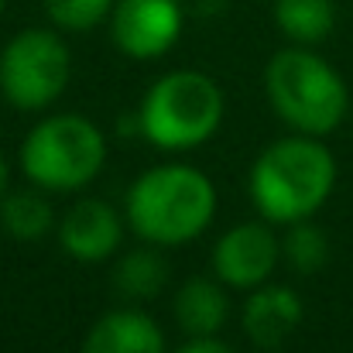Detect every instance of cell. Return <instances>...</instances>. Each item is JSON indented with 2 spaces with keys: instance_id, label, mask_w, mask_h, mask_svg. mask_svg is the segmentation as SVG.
Listing matches in <instances>:
<instances>
[{
  "instance_id": "8",
  "label": "cell",
  "mask_w": 353,
  "mask_h": 353,
  "mask_svg": "<svg viewBox=\"0 0 353 353\" xmlns=\"http://www.w3.org/2000/svg\"><path fill=\"white\" fill-rule=\"evenodd\" d=\"M281 257V240L271 230L268 220L236 223L213 243V278H220L227 288L250 292L264 281H271Z\"/></svg>"
},
{
  "instance_id": "6",
  "label": "cell",
  "mask_w": 353,
  "mask_h": 353,
  "mask_svg": "<svg viewBox=\"0 0 353 353\" xmlns=\"http://www.w3.org/2000/svg\"><path fill=\"white\" fill-rule=\"evenodd\" d=\"M69 76V45L52 28H24L0 52V93L21 114L48 110L65 93Z\"/></svg>"
},
{
  "instance_id": "12",
  "label": "cell",
  "mask_w": 353,
  "mask_h": 353,
  "mask_svg": "<svg viewBox=\"0 0 353 353\" xmlns=\"http://www.w3.org/2000/svg\"><path fill=\"white\" fill-rule=\"evenodd\" d=\"M227 316L230 299L220 278H189L175 292V319L189 336H220Z\"/></svg>"
},
{
  "instance_id": "18",
  "label": "cell",
  "mask_w": 353,
  "mask_h": 353,
  "mask_svg": "<svg viewBox=\"0 0 353 353\" xmlns=\"http://www.w3.org/2000/svg\"><path fill=\"white\" fill-rule=\"evenodd\" d=\"M175 353H236V350L227 347L220 336H189V343H182Z\"/></svg>"
},
{
  "instance_id": "3",
  "label": "cell",
  "mask_w": 353,
  "mask_h": 353,
  "mask_svg": "<svg viewBox=\"0 0 353 353\" xmlns=\"http://www.w3.org/2000/svg\"><path fill=\"white\" fill-rule=\"evenodd\" d=\"M264 93L278 117L295 134L326 137L350 110V90L336 65L305 45L281 48L264 65Z\"/></svg>"
},
{
  "instance_id": "1",
  "label": "cell",
  "mask_w": 353,
  "mask_h": 353,
  "mask_svg": "<svg viewBox=\"0 0 353 353\" xmlns=\"http://www.w3.org/2000/svg\"><path fill=\"white\" fill-rule=\"evenodd\" d=\"M336 189V158L312 134H288L271 141L250 165L247 192L261 220L288 227L312 220Z\"/></svg>"
},
{
  "instance_id": "20",
  "label": "cell",
  "mask_w": 353,
  "mask_h": 353,
  "mask_svg": "<svg viewBox=\"0 0 353 353\" xmlns=\"http://www.w3.org/2000/svg\"><path fill=\"white\" fill-rule=\"evenodd\" d=\"M3 3H7V0H0V17H3Z\"/></svg>"
},
{
  "instance_id": "17",
  "label": "cell",
  "mask_w": 353,
  "mask_h": 353,
  "mask_svg": "<svg viewBox=\"0 0 353 353\" xmlns=\"http://www.w3.org/2000/svg\"><path fill=\"white\" fill-rule=\"evenodd\" d=\"M117 0H45V14L62 31H90L110 21Z\"/></svg>"
},
{
  "instance_id": "9",
  "label": "cell",
  "mask_w": 353,
  "mask_h": 353,
  "mask_svg": "<svg viewBox=\"0 0 353 353\" xmlns=\"http://www.w3.org/2000/svg\"><path fill=\"white\" fill-rule=\"evenodd\" d=\"M123 240V220L103 199H79L59 220V243L79 264H103L117 254Z\"/></svg>"
},
{
  "instance_id": "2",
  "label": "cell",
  "mask_w": 353,
  "mask_h": 353,
  "mask_svg": "<svg viewBox=\"0 0 353 353\" xmlns=\"http://www.w3.org/2000/svg\"><path fill=\"white\" fill-rule=\"evenodd\" d=\"M127 227L154 247H185L216 216L213 179L185 161H165L141 172L123 199Z\"/></svg>"
},
{
  "instance_id": "11",
  "label": "cell",
  "mask_w": 353,
  "mask_h": 353,
  "mask_svg": "<svg viewBox=\"0 0 353 353\" xmlns=\"http://www.w3.org/2000/svg\"><path fill=\"white\" fill-rule=\"evenodd\" d=\"M83 353H168V347L161 326L148 312L114 309L90 326Z\"/></svg>"
},
{
  "instance_id": "13",
  "label": "cell",
  "mask_w": 353,
  "mask_h": 353,
  "mask_svg": "<svg viewBox=\"0 0 353 353\" xmlns=\"http://www.w3.org/2000/svg\"><path fill=\"white\" fill-rule=\"evenodd\" d=\"M274 24L292 45H319L336 28L333 0H274Z\"/></svg>"
},
{
  "instance_id": "19",
  "label": "cell",
  "mask_w": 353,
  "mask_h": 353,
  "mask_svg": "<svg viewBox=\"0 0 353 353\" xmlns=\"http://www.w3.org/2000/svg\"><path fill=\"white\" fill-rule=\"evenodd\" d=\"M10 192V165H7V154H3V148H0V199Z\"/></svg>"
},
{
  "instance_id": "14",
  "label": "cell",
  "mask_w": 353,
  "mask_h": 353,
  "mask_svg": "<svg viewBox=\"0 0 353 353\" xmlns=\"http://www.w3.org/2000/svg\"><path fill=\"white\" fill-rule=\"evenodd\" d=\"M0 223L14 240H41L52 234L55 213L52 203L41 196V189L31 185L21 192H7L0 199Z\"/></svg>"
},
{
  "instance_id": "4",
  "label": "cell",
  "mask_w": 353,
  "mask_h": 353,
  "mask_svg": "<svg viewBox=\"0 0 353 353\" xmlns=\"http://www.w3.org/2000/svg\"><path fill=\"white\" fill-rule=\"evenodd\" d=\"M227 117L220 83L196 69H175L151 83L141 100V134L161 151H192L206 144Z\"/></svg>"
},
{
  "instance_id": "5",
  "label": "cell",
  "mask_w": 353,
  "mask_h": 353,
  "mask_svg": "<svg viewBox=\"0 0 353 353\" xmlns=\"http://www.w3.org/2000/svg\"><path fill=\"white\" fill-rule=\"evenodd\" d=\"M17 161L41 192H79L103 172L107 137L83 114H52L24 134Z\"/></svg>"
},
{
  "instance_id": "7",
  "label": "cell",
  "mask_w": 353,
  "mask_h": 353,
  "mask_svg": "<svg viewBox=\"0 0 353 353\" xmlns=\"http://www.w3.org/2000/svg\"><path fill=\"white\" fill-rule=\"evenodd\" d=\"M185 28L182 0H117L110 14L114 45L127 59L151 62L175 48Z\"/></svg>"
},
{
  "instance_id": "10",
  "label": "cell",
  "mask_w": 353,
  "mask_h": 353,
  "mask_svg": "<svg viewBox=\"0 0 353 353\" xmlns=\"http://www.w3.org/2000/svg\"><path fill=\"white\" fill-rule=\"evenodd\" d=\"M305 305L299 299V292H292L288 285H257L247 292L243 312H240V326L243 336L261 347V350H278L302 323Z\"/></svg>"
},
{
  "instance_id": "16",
  "label": "cell",
  "mask_w": 353,
  "mask_h": 353,
  "mask_svg": "<svg viewBox=\"0 0 353 353\" xmlns=\"http://www.w3.org/2000/svg\"><path fill=\"white\" fill-rule=\"evenodd\" d=\"M281 257L299 271V274H316L330 261V240L326 230L316 227L312 220L288 223V234L281 240Z\"/></svg>"
},
{
  "instance_id": "15",
  "label": "cell",
  "mask_w": 353,
  "mask_h": 353,
  "mask_svg": "<svg viewBox=\"0 0 353 353\" xmlns=\"http://www.w3.org/2000/svg\"><path fill=\"white\" fill-rule=\"evenodd\" d=\"M114 278H117V288L127 299H154L168 281V264L154 250V243H148L141 250H130L120 261Z\"/></svg>"
}]
</instances>
